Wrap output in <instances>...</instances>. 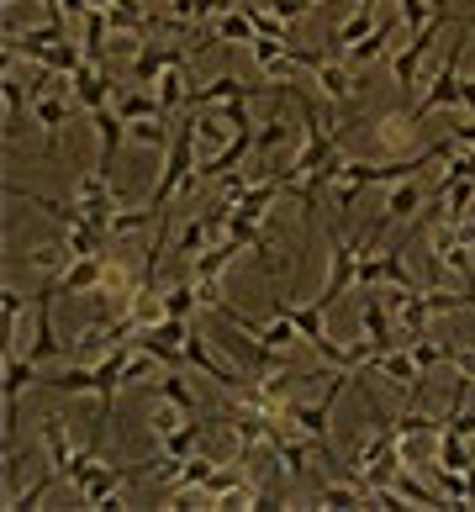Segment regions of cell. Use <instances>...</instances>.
<instances>
[{
  "label": "cell",
  "mask_w": 475,
  "mask_h": 512,
  "mask_svg": "<svg viewBox=\"0 0 475 512\" xmlns=\"http://www.w3.org/2000/svg\"><path fill=\"white\" fill-rule=\"evenodd\" d=\"M354 6H370V11H375V6H380V0H354Z\"/></svg>",
  "instance_id": "cell-38"
},
{
  "label": "cell",
  "mask_w": 475,
  "mask_h": 512,
  "mask_svg": "<svg viewBox=\"0 0 475 512\" xmlns=\"http://www.w3.org/2000/svg\"><path fill=\"white\" fill-rule=\"evenodd\" d=\"M53 481H64V476H59V470L48 465V470H43V476H37L32 486H22V491H16V497H6V507H11V512H27V507H37V502L48 497V486H53Z\"/></svg>",
  "instance_id": "cell-30"
},
{
  "label": "cell",
  "mask_w": 475,
  "mask_h": 512,
  "mask_svg": "<svg viewBox=\"0 0 475 512\" xmlns=\"http://www.w3.org/2000/svg\"><path fill=\"white\" fill-rule=\"evenodd\" d=\"M212 43H238V48H254L259 43V32H254V16L249 11H222L217 22H212Z\"/></svg>",
  "instance_id": "cell-17"
},
{
  "label": "cell",
  "mask_w": 475,
  "mask_h": 512,
  "mask_svg": "<svg viewBox=\"0 0 475 512\" xmlns=\"http://www.w3.org/2000/svg\"><path fill=\"white\" fill-rule=\"evenodd\" d=\"M375 27H380V16L370 6H354V16H349V22H338V32L328 37V43H333V53H349L354 43H365Z\"/></svg>",
  "instance_id": "cell-19"
},
{
  "label": "cell",
  "mask_w": 475,
  "mask_h": 512,
  "mask_svg": "<svg viewBox=\"0 0 475 512\" xmlns=\"http://www.w3.org/2000/svg\"><path fill=\"white\" fill-rule=\"evenodd\" d=\"M101 275H106V254H80L59 280H48V286H53V296H95Z\"/></svg>",
  "instance_id": "cell-10"
},
{
  "label": "cell",
  "mask_w": 475,
  "mask_h": 512,
  "mask_svg": "<svg viewBox=\"0 0 475 512\" xmlns=\"http://www.w3.org/2000/svg\"><path fill=\"white\" fill-rule=\"evenodd\" d=\"M196 307H201L196 280H185V286H169V291H164V317H190Z\"/></svg>",
  "instance_id": "cell-32"
},
{
  "label": "cell",
  "mask_w": 475,
  "mask_h": 512,
  "mask_svg": "<svg viewBox=\"0 0 475 512\" xmlns=\"http://www.w3.org/2000/svg\"><path fill=\"white\" fill-rule=\"evenodd\" d=\"M312 85H317L328 101H354V74L338 64V59H322V64L312 69Z\"/></svg>",
  "instance_id": "cell-18"
},
{
  "label": "cell",
  "mask_w": 475,
  "mask_h": 512,
  "mask_svg": "<svg viewBox=\"0 0 475 512\" xmlns=\"http://www.w3.org/2000/svg\"><path fill=\"white\" fill-rule=\"evenodd\" d=\"M69 90H74V106H80V111H101V106H111V101H117V80H111V69L106 64H80V69H74L69 74Z\"/></svg>",
  "instance_id": "cell-8"
},
{
  "label": "cell",
  "mask_w": 475,
  "mask_h": 512,
  "mask_svg": "<svg viewBox=\"0 0 475 512\" xmlns=\"http://www.w3.org/2000/svg\"><path fill=\"white\" fill-rule=\"evenodd\" d=\"M396 6H402V16H407V27L417 32V27H428L433 16H444V11H454L449 0H396Z\"/></svg>",
  "instance_id": "cell-31"
},
{
  "label": "cell",
  "mask_w": 475,
  "mask_h": 512,
  "mask_svg": "<svg viewBox=\"0 0 475 512\" xmlns=\"http://www.w3.org/2000/svg\"><path fill=\"white\" fill-rule=\"evenodd\" d=\"M460 64H465V43H449L444 64H439V74L428 80L423 101L412 106V117H417V122L433 117V111H444V106H460Z\"/></svg>",
  "instance_id": "cell-2"
},
{
  "label": "cell",
  "mask_w": 475,
  "mask_h": 512,
  "mask_svg": "<svg viewBox=\"0 0 475 512\" xmlns=\"http://www.w3.org/2000/svg\"><path fill=\"white\" fill-rule=\"evenodd\" d=\"M449 16H454V11L433 16L428 27L412 32V43H402V53H396V64H391V69H396V85H402V90H417V85H423V59L433 53V43H439V32L449 27Z\"/></svg>",
  "instance_id": "cell-3"
},
{
  "label": "cell",
  "mask_w": 475,
  "mask_h": 512,
  "mask_svg": "<svg viewBox=\"0 0 475 512\" xmlns=\"http://www.w3.org/2000/svg\"><path fill=\"white\" fill-rule=\"evenodd\" d=\"M43 449H48V465L69 481V465H74V454H80V444L69 439V423H64L59 412H48V417H43Z\"/></svg>",
  "instance_id": "cell-13"
},
{
  "label": "cell",
  "mask_w": 475,
  "mask_h": 512,
  "mask_svg": "<svg viewBox=\"0 0 475 512\" xmlns=\"http://www.w3.org/2000/svg\"><path fill=\"white\" fill-rule=\"evenodd\" d=\"M391 37H396V22H391V16H380V27L365 37V43H354V48L344 53V59H349V64H375V59H386Z\"/></svg>",
  "instance_id": "cell-24"
},
{
  "label": "cell",
  "mask_w": 475,
  "mask_h": 512,
  "mask_svg": "<svg viewBox=\"0 0 475 512\" xmlns=\"http://www.w3.org/2000/svg\"><path fill=\"white\" fill-rule=\"evenodd\" d=\"M148 386H154V396H164V402H175L180 412H190V417H196V391L185 386V375H175V370H159Z\"/></svg>",
  "instance_id": "cell-28"
},
{
  "label": "cell",
  "mask_w": 475,
  "mask_h": 512,
  "mask_svg": "<svg viewBox=\"0 0 475 512\" xmlns=\"http://www.w3.org/2000/svg\"><path fill=\"white\" fill-rule=\"evenodd\" d=\"M449 365H454V375H460V381H475V344L454 349V354H449Z\"/></svg>",
  "instance_id": "cell-37"
},
{
  "label": "cell",
  "mask_w": 475,
  "mask_h": 512,
  "mask_svg": "<svg viewBox=\"0 0 475 512\" xmlns=\"http://www.w3.org/2000/svg\"><path fill=\"white\" fill-rule=\"evenodd\" d=\"M280 196H285V169H275V175H264V180H249V185H243V191L233 196V212L264 222V217H270V206H275Z\"/></svg>",
  "instance_id": "cell-9"
},
{
  "label": "cell",
  "mask_w": 475,
  "mask_h": 512,
  "mask_svg": "<svg viewBox=\"0 0 475 512\" xmlns=\"http://www.w3.org/2000/svg\"><path fill=\"white\" fill-rule=\"evenodd\" d=\"M417 206H428L423 180H417V175H412V180H396V185H391V196H386V217H391V222H407Z\"/></svg>",
  "instance_id": "cell-20"
},
{
  "label": "cell",
  "mask_w": 475,
  "mask_h": 512,
  "mask_svg": "<svg viewBox=\"0 0 475 512\" xmlns=\"http://www.w3.org/2000/svg\"><path fill=\"white\" fill-rule=\"evenodd\" d=\"M285 138H291V127H285V117H270L259 132H254V159H264L270 148H280Z\"/></svg>",
  "instance_id": "cell-35"
},
{
  "label": "cell",
  "mask_w": 475,
  "mask_h": 512,
  "mask_svg": "<svg viewBox=\"0 0 475 512\" xmlns=\"http://www.w3.org/2000/svg\"><path fill=\"white\" fill-rule=\"evenodd\" d=\"M354 381V375H344V370H338L333 375V386L328 391H322L317 396V402H291V396H285V423H296L301 433H307V439L317 444V454H322V460H333V439H328V417H333V402H338V396H344V386Z\"/></svg>",
  "instance_id": "cell-1"
},
{
  "label": "cell",
  "mask_w": 475,
  "mask_h": 512,
  "mask_svg": "<svg viewBox=\"0 0 475 512\" xmlns=\"http://www.w3.org/2000/svg\"><path fill=\"white\" fill-rule=\"evenodd\" d=\"M127 138L154 148V154H169V143H175V122L169 117H148V122H127Z\"/></svg>",
  "instance_id": "cell-23"
},
{
  "label": "cell",
  "mask_w": 475,
  "mask_h": 512,
  "mask_svg": "<svg viewBox=\"0 0 475 512\" xmlns=\"http://www.w3.org/2000/svg\"><path fill=\"white\" fill-rule=\"evenodd\" d=\"M154 85H159V90H154V96L164 101V117H175V111H180V106L190 101V90H196V85H190V80H185V64H169V69L159 74V80H154Z\"/></svg>",
  "instance_id": "cell-21"
},
{
  "label": "cell",
  "mask_w": 475,
  "mask_h": 512,
  "mask_svg": "<svg viewBox=\"0 0 475 512\" xmlns=\"http://www.w3.org/2000/svg\"><path fill=\"white\" fill-rule=\"evenodd\" d=\"M69 111H80V106H74V90H48V96H32V122L48 132V143H59Z\"/></svg>",
  "instance_id": "cell-12"
},
{
  "label": "cell",
  "mask_w": 475,
  "mask_h": 512,
  "mask_svg": "<svg viewBox=\"0 0 475 512\" xmlns=\"http://www.w3.org/2000/svg\"><path fill=\"white\" fill-rule=\"evenodd\" d=\"M275 312L296 322V333H301V344H312V349H317V344H322V338H328V328H322V317H328V307H322V301H317V296L307 301V307H291V301H275Z\"/></svg>",
  "instance_id": "cell-14"
},
{
  "label": "cell",
  "mask_w": 475,
  "mask_h": 512,
  "mask_svg": "<svg viewBox=\"0 0 475 512\" xmlns=\"http://www.w3.org/2000/svg\"><path fill=\"white\" fill-rule=\"evenodd\" d=\"M122 111V122H148V117H164V101L148 96V90H117V101H111ZM175 122V117H169Z\"/></svg>",
  "instance_id": "cell-22"
},
{
  "label": "cell",
  "mask_w": 475,
  "mask_h": 512,
  "mask_svg": "<svg viewBox=\"0 0 475 512\" xmlns=\"http://www.w3.org/2000/svg\"><path fill=\"white\" fill-rule=\"evenodd\" d=\"M238 254H243V243H238V238L212 243V249H201L196 259H190V280H222V275H227V264H233Z\"/></svg>",
  "instance_id": "cell-15"
},
{
  "label": "cell",
  "mask_w": 475,
  "mask_h": 512,
  "mask_svg": "<svg viewBox=\"0 0 475 512\" xmlns=\"http://www.w3.org/2000/svg\"><path fill=\"white\" fill-rule=\"evenodd\" d=\"M90 122H95V143H101V175H111L117 169V154H122V143H127V122H122V111L117 106H101V111H90Z\"/></svg>",
  "instance_id": "cell-11"
},
{
  "label": "cell",
  "mask_w": 475,
  "mask_h": 512,
  "mask_svg": "<svg viewBox=\"0 0 475 512\" xmlns=\"http://www.w3.org/2000/svg\"><path fill=\"white\" fill-rule=\"evenodd\" d=\"M354 275H359V238L333 233V264H328V280H322V291H317L322 307H338V301L349 296Z\"/></svg>",
  "instance_id": "cell-5"
},
{
  "label": "cell",
  "mask_w": 475,
  "mask_h": 512,
  "mask_svg": "<svg viewBox=\"0 0 475 512\" xmlns=\"http://www.w3.org/2000/svg\"><path fill=\"white\" fill-rule=\"evenodd\" d=\"M69 37V27L59 22H43V27H6V59H32V64H48V53Z\"/></svg>",
  "instance_id": "cell-7"
},
{
  "label": "cell",
  "mask_w": 475,
  "mask_h": 512,
  "mask_svg": "<svg viewBox=\"0 0 475 512\" xmlns=\"http://www.w3.org/2000/svg\"><path fill=\"white\" fill-rule=\"evenodd\" d=\"M196 444H201V423H196V417H185L175 433H164V439H159V454L180 465V460H190V454H196Z\"/></svg>",
  "instance_id": "cell-25"
},
{
  "label": "cell",
  "mask_w": 475,
  "mask_h": 512,
  "mask_svg": "<svg viewBox=\"0 0 475 512\" xmlns=\"http://www.w3.org/2000/svg\"><path fill=\"white\" fill-rule=\"evenodd\" d=\"M433 465H449V470H470L475 465V444L460 439V433H439V449H433Z\"/></svg>",
  "instance_id": "cell-27"
},
{
  "label": "cell",
  "mask_w": 475,
  "mask_h": 512,
  "mask_svg": "<svg viewBox=\"0 0 475 512\" xmlns=\"http://www.w3.org/2000/svg\"><path fill=\"white\" fill-rule=\"evenodd\" d=\"M243 11L254 16V32H259V37H275V43H291V22H280L275 11H254V6H243Z\"/></svg>",
  "instance_id": "cell-36"
},
{
  "label": "cell",
  "mask_w": 475,
  "mask_h": 512,
  "mask_svg": "<svg viewBox=\"0 0 475 512\" xmlns=\"http://www.w3.org/2000/svg\"><path fill=\"white\" fill-rule=\"evenodd\" d=\"M37 391H64V396H85L95 391V365H69V370H43Z\"/></svg>",
  "instance_id": "cell-16"
},
{
  "label": "cell",
  "mask_w": 475,
  "mask_h": 512,
  "mask_svg": "<svg viewBox=\"0 0 475 512\" xmlns=\"http://www.w3.org/2000/svg\"><path fill=\"white\" fill-rule=\"evenodd\" d=\"M365 291V301H359V328H365V344L375 349V359L380 354H391L396 344H402V333L391 328V307H386V296H380L375 286H359Z\"/></svg>",
  "instance_id": "cell-6"
},
{
  "label": "cell",
  "mask_w": 475,
  "mask_h": 512,
  "mask_svg": "<svg viewBox=\"0 0 475 512\" xmlns=\"http://www.w3.org/2000/svg\"><path fill=\"white\" fill-rule=\"evenodd\" d=\"M317 507H365L370 502V486H349V481H322L317 486V497H312Z\"/></svg>",
  "instance_id": "cell-26"
},
{
  "label": "cell",
  "mask_w": 475,
  "mask_h": 512,
  "mask_svg": "<svg viewBox=\"0 0 475 512\" xmlns=\"http://www.w3.org/2000/svg\"><path fill=\"white\" fill-rule=\"evenodd\" d=\"M233 138H238V132H233V127H217L212 111H206V117H196V148H227Z\"/></svg>",
  "instance_id": "cell-34"
},
{
  "label": "cell",
  "mask_w": 475,
  "mask_h": 512,
  "mask_svg": "<svg viewBox=\"0 0 475 512\" xmlns=\"http://www.w3.org/2000/svg\"><path fill=\"white\" fill-rule=\"evenodd\" d=\"M190 412H180L175 402H164V396H154V417H148V433H154V439H164V433H175L180 423H185Z\"/></svg>",
  "instance_id": "cell-33"
},
{
  "label": "cell",
  "mask_w": 475,
  "mask_h": 512,
  "mask_svg": "<svg viewBox=\"0 0 475 512\" xmlns=\"http://www.w3.org/2000/svg\"><path fill=\"white\" fill-rule=\"evenodd\" d=\"M27 264H32V270H43L48 280H59L74 264V254H69V243H37V249L27 254Z\"/></svg>",
  "instance_id": "cell-29"
},
{
  "label": "cell",
  "mask_w": 475,
  "mask_h": 512,
  "mask_svg": "<svg viewBox=\"0 0 475 512\" xmlns=\"http://www.w3.org/2000/svg\"><path fill=\"white\" fill-rule=\"evenodd\" d=\"M470 43H475V32H470Z\"/></svg>",
  "instance_id": "cell-40"
},
{
  "label": "cell",
  "mask_w": 475,
  "mask_h": 512,
  "mask_svg": "<svg viewBox=\"0 0 475 512\" xmlns=\"http://www.w3.org/2000/svg\"><path fill=\"white\" fill-rule=\"evenodd\" d=\"M417 117L412 111H391V117H375L370 122V154L375 159H407L412 143H417Z\"/></svg>",
  "instance_id": "cell-4"
},
{
  "label": "cell",
  "mask_w": 475,
  "mask_h": 512,
  "mask_svg": "<svg viewBox=\"0 0 475 512\" xmlns=\"http://www.w3.org/2000/svg\"><path fill=\"white\" fill-rule=\"evenodd\" d=\"M296 6H301V11H312V6H317V0H296Z\"/></svg>",
  "instance_id": "cell-39"
}]
</instances>
